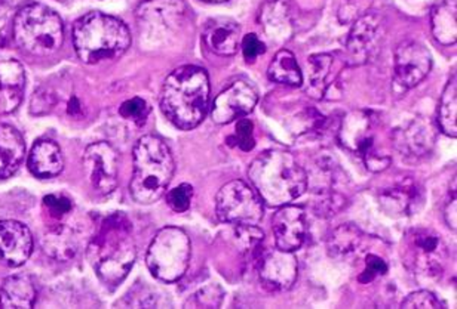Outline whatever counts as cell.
Instances as JSON below:
<instances>
[{
	"label": "cell",
	"instance_id": "6da1fadb",
	"mask_svg": "<svg viewBox=\"0 0 457 309\" xmlns=\"http://www.w3.org/2000/svg\"><path fill=\"white\" fill-rule=\"evenodd\" d=\"M161 109L168 120L181 131L198 127L210 110L207 71L195 66L172 71L163 82Z\"/></svg>",
	"mask_w": 457,
	"mask_h": 309
},
{
	"label": "cell",
	"instance_id": "7a4b0ae2",
	"mask_svg": "<svg viewBox=\"0 0 457 309\" xmlns=\"http://www.w3.org/2000/svg\"><path fill=\"white\" fill-rule=\"evenodd\" d=\"M89 264L107 286H118L127 279L137 257L131 223L122 214L104 219L87 250Z\"/></svg>",
	"mask_w": 457,
	"mask_h": 309
},
{
	"label": "cell",
	"instance_id": "3957f363",
	"mask_svg": "<svg viewBox=\"0 0 457 309\" xmlns=\"http://www.w3.org/2000/svg\"><path fill=\"white\" fill-rule=\"evenodd\" d=\"M251 183L262 200L272 207L288 205L308 188V174L287 151L269 150L260 154L248 169Z\"/></svg>",
	"mask_w": 457,
	"mask_h": 309
},
{
	"label": "cell",
	"instance_id": "277c9868",
	"mask_svg": "<svg viewBox=\"0 0 457 309\" xmlns=\"http://www.w3.org/2000/svg\"><path fill=\"white\" fill-rule=\"evenodd\" d=\"M174 159L161 138L145 135L134 149V175L129 183L132 199L140 205H152L162 199L174 175Z\"/></svg>",
	"mask_w": 457,
	"mask_h": 309
},
{
	"label": "cell",
	"instance_id": "5b68a950",
	"mask_svg": "<svg viewBox=\"0 0 457 309\" xmlns=\"http://www.w3.org/2000/svg\"><path fill=\"white\" fill-rule=\"evenodd\" d=\"M73 45L82 61L96 64L127 53L131 46V35L118 18L102 12H89L76 21Z\"/></svg>",
	"mask_w": 457,
	"mask_h": 309
},
{
	"label": "cell",
	"instance_id": "8992f818",
	"mask_svg": "<svg viewBox=\"0 0 457 309\" xmlns=\"http://www.w3.org/2000/svg\"><path fill=\"white\" fill-rule=\"evenodd\" d=\"M13 39L18 48L33 57L53 55L64 40L62 18L45 4H27L13 20Z\"/></svg>",
	"mask_w": 457,
	"mask_h": 309
},
{
	"label": "cell",
	"instance_id": "52a82bcc",
	"mask_svg": "<svg viewBox=\"0 0 457 309\" xmlns=\"http://www.w3.org/2000/svg\"><path fill=\"white\" fill-rule=\"evenodd\" d=\"M383 125L371 111H352L343 118L339 131L340 144L364 161L371 172H382L391 165L392 157L386 150L380 149L378 140L383 134Z\"/></svg>",
	"mask_w": 457,
	"mask_h": 309
},
{
	"label": "cell",
	"instance_id": "ba28073f",
	"mask_svg": "<svg viewBox=\"0 0 457 309\" xmlns=\"http://www.w3.org/2000/svg\"><path fill=\"white\" fill-rule=\"evenodd\" d=\"M192 243L181 228L165 227L154 235L145 255L150 272L163 283H176L189 268Z\"/></svg>",
	"mask_w": 457,
	"mask_h": 309
},
{
	"label": "cell",
	"instance_id": "9c48e42d",
	"mask_svg": "<svg viewBox=\"0 0 457 309\" xmlns=\"http://www.w3.org/2000/svg\"><path fill=\"white\" fill-rule=\"evenodd\" d=\"M403 259L416 274L438 277L445 271L449 250L441 235L427 228H416L404 235Z\"/></svg>",
	"mask_w": 457,
	"mask_h": 309
},
{
	"label": "cell",
	"instance_id": "30bf717a",
	"mask_svg": "<svg viewBox=\"0 0 457 309\" xmlns=\"http://www.w3.org/2000/svg\"><path fill=\"white\" fill-rule=\"evenodd\" d=\"M216 212L221 223L257 225L263 219V201L248 183L232 181L217 194Z\"/></svg>",
	"mask_w": 457,
	"mask_h": 309
},
{
	"label": "cell",
	"instance_id": "8fae6325",
	"mask_svg": "<svg viewBox=\"0 0 457 309\" xmlns=\"http://www.w3.org/2000/svg\"><path fill=\"white\" fill-rule=\"evenodd\" d=\"M84 170L98 196H109L118 187V156L107 142H96L85 150Z\"/></svg>",
	"mask_w": 457,
	"mask_h": 309
},
{
	"label": "cell",
	"instance_id": "7c38bea8",
	"mask_svg": "<svg viewBox=\"0 0 457 309\" xmlns=\"http://www.w3.org/2000/svg\"><path fill=\"white\" fill-rule=\"evenodd\" d=\"M380 35L382 24L378 15L369 13L355 20L345 45V64L349 67L367 64L378 51Z\"/></svg>",
	"mask_w": 457,
	"mask_h": 309
},
{
	"label": "cell",
	"instance_id": "4fadbf2b",
	"mask_svg": "<svg viewBox=\"0 0 457 309\" xmlns=\"http://www.w3.org/2000/svg\"><path fill=\"white\" fill-rule=\"evenodd\" d=\"M259 94L250 82L237 80L214 100L212 107V122L228 125L237 118H245L254 110Z\"/></svg>",
	"mask_w": 457,
	"mask_h": 309
},
{
	"label": "cell",
	"instance_id": "5bb4252c",
	"mask_svg": "<svg viewBox=\"0 0 457 309\" xmlns=\"http://www.w3.org/2000/svg\"><path fill=\"white\" fill-rule=\"evenodd\" d=\"M432 57L423 45L407 42L396 48L394 60L395 83L403 89L418 86L431 71Z\"/></svg>",
	"mask_w": 457,
	"mask_h": 309
},
{
	"label": "cell",
	"instance_id": "9a60e30c",
	"mask_svg": "<svg viewBox=\"0 0 457 309\" xmlns=\"http://www.w3.org/2000/svg\"><path fill=\"white\" fill-rule=\"evenodd\" d=\"M299 265L293 252L273 248L264 253L259 262L260 281L272 292H284L293 288L297 280Z\"/></svg>",
	"mask_w": 457,
	"mask_h": 309
},
{
	"label": "cell",
	"instance_id": "2e32d148",
	"mask_svg": "<svg viewBox=\"0 0 457 309\" xmlns=\"http://www.w3.org/2000/svg\"><path fill=\"white\" fill-rule=\"evenodd\" d=\"M427 194L413 179H404L380 194V207L392 218L413 216L422 210Z\"/></svg>",
	"mask_w": 457,
	"mask_h": 309
},
{
	"label": "cell",
	"instance_id": "e0dca14e",
	"mask_svg": "<svg viewBox=\"0 0 457 309\" xmlns=\"http://www.w3.org/2000/svg\"><path fill=\"white\" fill-rule=\"evenodd\" d=\"M272 232L278 248L295 252L302 248L308 232L304 210L299 206H281L273 216Z\"/></svg>",
	"mask_w": 457,
	"mask_h": 309
},
{
	"label": "cell",
	"instance_id": "ac0fdd59",
	"mask_svg": "<svg viewBox=\"0 0 457 309\" xmlns=\"http://www.w3.org/2000/svg\"><path fill=\"white\" fill-rule=\"evenodd\" d=\"M33 252V237L17 221H0V259L9 266H21Z\"/></svg>",
	"mask_w": 457,
	"mask_h": 309
},
{
	"label": "cell",
	"instance_id": "d6986e66",
	"mask_svg": "<svg viewBox=\"0 0 457 309\" xmlns=\"http://www.w3.org/2000/svg\"><path fill=\"white\" fill-rule=\"evenodd\" d=\"M241 27L228 18H216L208 21L204 30V44L212 53L230 57L237 53L241 40Z\"/></svg>",
	"mask_w": 457,
	"mask_h": 309
},
{
	"label": "cell",
	"instance_id": "ffe728a7",
	"mask_svg": "<svg viewBox=\"0 0 457 309\" xmlns=\"http://www.w3.org/2000/svg\"><path fill=\"white\" fill-rule=\"evenodd\" d=\"M26 75L21 64L13 60L0 62V113H12L21 104Z\"/></svg>",
	"mask_w": 457,
	"mask_h": 309
},
{
	"label": "cell",
	"instance_id": "44dd1931",
	"mask_svg": "<svg viewBox=\"0 0 457 309\" xmlns=\"http://www.w3.org/2000/svg\"><path fill=\"white\" fill-rule=\"evenodd\" d=\"M434 141L436 135L432 126L423 118H416L403 131L395 132L392 135V142L405 156L419 157L427 154L434 145Z\"/></svg>",
	"mask_w": 457,
	"mask_h": 309
},
{
	"label": "cell",
	"instance_id": "7402d4cb",
	"mask_svg": "<svg viewBox=\"0 0 457 309\" xmlns=\"http://www.w3.org/2000/svg\"><path fill=\"white\" fill-rule=\"evenodd\" d=\"M29 169L37 178H54L64 169L62 149L54 141L36 142L29 156Z\"/></svg>",
	"mask_w": 457,
	"mask_h": 309
},
{
	"label": "cell",
	"instance_id": "603a6c76",
	"mask_svg": "<svg viewBox=\"0 0 457 309\" xmlns=\"http://www.w3.org/2000/svg\"><path fill=\"white\" fill-rule=\"evenodd\" d=\"M26 154V142L15 127L0 125V178L12 176Z\"/></svg>",
	"mask_w": 457,
	"mask_h": 309
},
{
	"label": "cell",
	"instance_id": "cb8c5ba5",
	"mask_svg": "<svg viewBox=\"0 0 457 309\" xmlns=\"http://www.w3.org/2000/svg\"><path fill=\"white\" fill-rule=\"evenodd\" d=\"M36 289L27 275H13L0 288V308L29 309L35 305Z\"/></svg>",
	"mask_w": 457,
	"mask_h": 309
},
{
	"label": "cell",
	"instance_id": "d4e9b609",
	"mask_svg": "<svg viewBox=\"0 0 457 309\" xmlns=\"http://www.w3.org/2000/svg\"><path fill=\"white\" fill-rule=\"evenodd\" d=\"M457 2L456 0H438L432 8V33L440 44H456L457 39Z\"/></svg>",
	"mask_w": 457,
	"mask_h": 309
},
{
	"label": "cell",
	"instance_id": "484cf974",
	"mask_svg": "<svg viewBox=\"0 0 457 309\" xmlns=\"http://www.w3.org/2000/svg\"><path fill=\"white\" fill-rule=\"evenodd\" d=\"M45 252L49 256L66 261L75 256L78 252V237H76L73 228L69 227L66 224L53 228L44 239Z\"/></svg>",
	"mask_w": 457,
	"mask_h": 309
},
{
	"label": "cell",
	"instance_id": "4316f807",
	"mask_svg": "<svg viewBox=\"0 0 457 309\" xmlns=\"http://www.w3.org/2000/svg\"><path fill=\"white\" fill-rule=\"evenodd\" d=\"M268 76L272 82L281 83L287 86H302L303 75L300 70L295 57L290 51L282 49L275 55L268 69Z\"/></svg>",
	"mask_w": 457,
	"mask_h": 309
},
{
	"label": "cell",
	"instance_id": "83f0119b",
	"mask_svg": "<svg viewBox=\"0 0 457 309\" xmlns=\"http://www.w3.org/2000/svg\"><path fill=\"white\" fill-rule=\"evenodd\" d=\"M186 4L183 0H145L137 11L141 21L154 22L161 20L162 24H171L172 20L183 17Z\"/></svg>",
	"mask_w": 457,
	"mask_h": 309
},
{
	"label": "cell",
	"instance_id": "f1b7e54d",
	"mask_svg": "<svg viewBox=\"0 0 457 309\" xmlns=\"http://www.w3.org/2000/svg\"><path fill=\"white\" fill-rule=\"evenodd\" d=\"M335 64V57L328 53H318L309 58V86L308 94L313 98L321 100L330 91L328 86V77H330L331 69Z\"/></svg>",
	"mask_w": 457,
	"mask_h": 309
},
{
	"label": "cell",
	"instance_id": "f546056e",
	"mask_svg": "<svg viewBox=\"0 0 457 309\" xmlns=\"http://www.w3.org/2000/svg\"><path fill=\"white\" fill-rule=\"evenodd\" d=\"M362 243V232L353 224H345L335 228L327 240L331 256L343 257L355 252Z\"/></svg>",
	"mask_w": 457,
	"mask_h": 309
},
{
	"label": "cell",
	"instance_id": "4dcf8cb0",
	"mask_svg": "<svg viewBox=\"0 0 457 309\" xmlns=\"http://www.w3.org/2000/svg\"><path fill=\"white\" fill-rule=\"evenodd\" d=\"M457 85L456 76L450 78L447 83L443 96H441L440 109H438V123H440L441 131L445 135L456 138L457 136Z\"/></svg>",
	"mask_w": 457,
	"mask_h": 309
},
{
	"label": "cell",
	"instance_id": "1f68e13d",
	"mask_svg": "<svg viewBox=\"0 0 457 309\" xmlns=\"http://www.w3.org/2000/svg\"><path fill=\"white\" fill-rule=\"evenodd\" d=\"M346 205V197L335 188H318L315 199V214L322 218H330L339 214Z\"/></svg>",
	"mask_w": 457,
	"mask_h": 309
},
{
	"label": "cell",
	"instance_id": "d6a6232c",
	"mask_svg": "<svg viewBox=\"0 0 457 309\" xmlns=\"http://www.w3.org/2000/svg\"><path fill=\"white\" fill-rule=\"evenodd\" d=\"M235 239L241 246L242 250L248 252V250L259 248V244L263 241L264 232L257 225L241 224L235 228Z\"/></svg>",
	"mask_w": 457,
	"mask_h": 309
},
{
	"label": "cell",
	"instance_id": "836d02e7",
	"mask_svg": "<svg viewBox=\"0 0 457 309\" xmlns=\"http://www.w3.org/2000/svg\"><path fill=\"white\" fill-rule=\"evenodd\" d=\"M228 144L235 142L237 149H241L242 151H251L254 149V125L248 118H241L237 125V132L235 135L228 138Z\"/></svg>",
	"mask_w": 457,
	"mask_h": 309
},
{
	"label": "cell",
	"instance_id": "e575fe53",
	"mask_svg": "<svg viewBox=\"0 0 457 309\" xmlns=\"http://www.w3.org/2000/svg\"><path fill=\"white\" fill-rule=\"evenodd\" d=\"M150 107L145 100L141 98H131V100L125 101L120 109H119V114L127 120H132L137 125L145 122V118L149 116Z\"/></svg>",
	"mask_w": 457,
	"mask_h": 309
},
{
	"label": "cell",
	"instance_id": "d590c367",
	"mask_svg": "<svg viewBox=\"0 0 457 309\" xmlns=\"http://www.w3.org/2000/svg\"><path fill=\"white\" fill-rule=\"evenodd\" d=\"M194 197V187L189 183H181L167 194V203L174 212L181 214L190 207V201Z\"/></svg>",
	"mask_w": 457,
	"mask_h": 309
},
{
	"label": "cell",
	"instance_id": "8d00e7d4",
	"mask_svg": "<svg viewBox=\"0 0 457 309\" xmlns=\"http://www.w3.org/2000/svg\"><path fill=\"white\" fill-rule=\"evenodd\" d=\"M223 297H225V292L221 290L219 284H208L195 295V301H196V306L219 308L223 302Z\"/></svg>",
	"mask_w": 457,
	"mask_h": 309
},
{
	"label": "cell",
	"instance_id": "74e56055",
	"mask_svg": "<svg viewBox=\"0 0 457 309\" xmlns=\"http://www.w3.org/2000/svg\"><path fill=\"white\" fill-rule=\"evenodd\" d=\"M403 308L405 309H440L443 308L441 302L436 299L431 292L428 290H419V292L411 293L403 301Z\"/></svg>",
	"mask_w": 457,
	"mask_h": 309
},
{
	"label": "cell",
	"instance_id": "f35d334b",
	"mask_svg": "<svg viewBox=\"0 0 457 309\" xmlns=\"http://www.w3.org/2000/svg\"><path fill=\"white\" fill-rule=\"evenodd\" d=\"M44 205L48 209V214L53 218L57 219L64 218L66 215L71 214V207H73L71 199L64 196H55V194H49V196L45 197Z\"/></svg>",
	"mask_w": 457,
	"mask_h": 309
},
{
	"label": "cell",
	"instance_id": "ab89813d",
	"mask_svg": "<svg viewBox=\"0 0 457 309\" xmlns=\"http://www.w3.org/2000/svg\"><path fill=\"white\" fill-rule=\"evenodd\" d=\"M387 272L386 262L376 255H369L365 259V270L360 275L361 283H371L378 275H385Z\"/></svg>",
	"mask_w": 457,
	"mask_h": 309
},
{
	"label": "cell",
	"instance_id": "60d3db41",
	"mask_svg": "<svg viewBox=\"0 0 457 309\" xmlns=\"http://www.w3.org/2000/svg\"><path fill=\"white\" fill-rule=\"evenodd\" d=\"M54 104H55V100H54L53 94L46 91V89H39L31 96V114L45 116V114H48L53 110Z\"/></svg>",
	"mask_w": 457,
	"mask_h": 309
},
{
	"label": "cell",
	"instance_id": "b9f144b4",
	"mask_svg": "<svg viewBox=\"0 0 457 309\" xmlns=\"http://www.w3.org/2000/svg\"><path fill=\"white\" fill-rule=\"evenodd\" d=\"M241 48L246 61H254L255 58L260 57L266 51L263 42L254 33L246 35L242 39Z\"/></svg>",
	"mask_w": 457,
	"mask_h": 309
},
{
	"label": "cell",
	"instance_id": "7bdbcfd3",
	"mask_svg": "<svg viewBox=\"0 0 457 309\" xmlns=\"http://www.w3.org/2000/svg\"><path fill=\"white\" fill-rule=\"evenodd\" d=\"M456 194H454L453 199L452 200H449V203H447V206H445V223H447V225H449L453 232H456Z\"/></svg>",
	"mask_w": 457,
	"mask_h": 309
},
{
	"label": "cell",
	"instance_id": "ee69618b",
	"mask_svg": "<svg viewBox=\"0 0 457 309\" xmlns=\"http://www.w3.org/2000/svg\"><path fill=\"white\" fill-rule=\"evenodd\" d=\"M80 113V104L79 101L76 100V98H71V102H69V114L71 116H78Z\"/></svg>",
	"mask_w": 457,
	"mask_h": 309
},
{
	"label": "cell",
	"instance_id": "f6af8a7d",
	"mask_svg": "<svg viewBox=\"0 0 457 309\" xmlns=\"http://www.w3.org/2000/svg\"><path fill=\"white\" fill-rule=\"evenodd\" d=\"M4 2L8 4H20V2H22V0H4Z\"/></svg>",
	"mask_w": 457,
	"mask_h": 309
},
{
	"label": "cell",
	"instance_id": "bcb514c9",
	"mask_svg": "<svg viewBox=\"0 0 457 309\" xmlns=\"http://www.w3.org/2000/svg\"><path fill=\"white\" fill-rule=\"evenodd\" d=\"M204 2H212V4H221V2H226V0H204Z\"/></svg>",
	"mask_w": 457,
	"mask_h": 309
},
{
	"label": "cell",
	"instance_id": "7dc6e473",
	"mask_svg": "<svg viewBox=\"0 0 457 309\" xmlns=\"http://www.w3.org/2000/svg\"><path fill=\"white\" fill-rule=\"evenodd\" d=\"M349 2H352V0H349Z\"/></svg>",
	"mask_w": 457,
	"mask_h": 309
}]
</instances>
